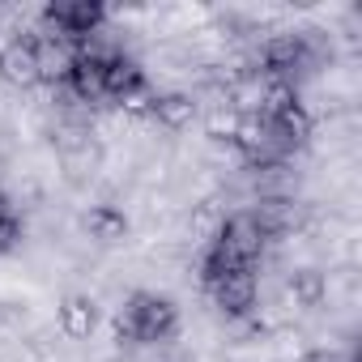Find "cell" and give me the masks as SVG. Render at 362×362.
<instances>
[{
    "label": "cell",
    "mask_w": 362,
    "mask_h": 362,
    "mask_svg": "<svg viewBox=\"0 0 362 362\" xmlns=\"http://www.w3.org/2000/svg\"><path fill=\"white\" fill-rule=\"evenodd\" d=\"M153 90L158 86H153L145 60H136L132 52H124L107 64V107H124V103H132L141 94H153Z\"/></svg>",
    "instance_id": "9c48e42d"
},
{
    "label": "cell",
    "mask_w": 362,
    "mask_h": 362,
    "mask_svg": "<svg viewBox=\"0 0 362 362\" xmlns=\"http://www.w3.org/2000/svg\"><path fill=\"white\" fill-rule=\"evenodd\" d=\"M201 290L205 298L214 303V311L230 324V320H243L256 311L260 303V269H247V264H222L214 273L201 277Z\"/></svg>",
    "instance_id": "7a4b0ae2"
},
{
    "label": "cell",
    "mask_w": 362,
    "mask_h": 362,
    "mask_svg": "<svg viewBox=\"0 0 362 362\" xmlns=\"http://www.w3.org/2000/svg\"><path fill=\"white\" fill-rule=\"evenodd\" d=\"M77 230L94 247H119L132 235V214L124 205H111V201H90L77 218Z\"/></svg>",
    "instance_id": "5b68a950"
},
{
    "label": "cell",
    "mask_w": 362,
    "mask_h": 362,
    "mask_svg": "<svg viewBox=\"0 0 362 362\" xmlns=\"http://www.w3.org/2000/svg\"><path fill=\"white\" fill-rule=\"evenodd\" d=\"M332 286H328V273L320 264H294L286 269V281H281V303L290 311H320L328 303Z\"/></svg>",
    "instance_id": "ba28073f"
},
{
    "label": "cell",
    "mask_w": 362,
    "mask_h": 362,
    "mask_svg": "<svg viewBox=\"0 0 362 362\" xmlns=\"http://www.w3.org/2000/svg\"><path fill=\"white\" fill-rule=\"evenodd\" d=\"M0 86H9L18 94L39 86V60H35V35L30 30L9 35L0 43Z\"/></svg>",
    "instance_id": "8992f818"
},
{
    "label": "cell",
    "mask_w": 362,
    "mask_h": 362,
    "mask_svg": "<svg viewBox=\"0 0 362 362\" xmlns=\"http://www.w3.org/2000/svg\"><path fill=\"white\" fill-rule=\"evenodd\" d=\"M35 60H39V86L60 90V86H69V77H73L81 52H77V43H69V39L35 35Z\"/></svg>",
    "instance_id": "30bf717a"
},
{
    "label": "cell",
    "mask_w": 362,
    "mask_h": 362,
    "mask_svg": "<svg viewBox=\"0 0 362 362\" xmlns=\"http://www.w3.org/2000/svg\"><path fill=\"white\" fill-rule=\"evenodd\" d=\"M226 264H247V269H260V260L273 252V243H269V235L260 230V222L252 218V209H230L226 218H222V230H218V239L209 243Z\"/></svg>",
    "instance_id": "277c9868"
},
{
    "label": "cell",
    "mask_w": 362,
    "mask_h": 362,
    "mask_svg": "<svg viewBox=\"0 0 362 362\" xmlns=\"http://www.w3.org/2000/svg\"><path fill=\"white\" fill-rule=\"evenodd\" d=\"M192 119H201V103H197L192 90L170 86V90H158V94H153L149 128H158V132H166V136H179L184 128H192Z\"/></svg>",
    "instance_id": "52a82bcc"
},
{
    "label": "cell",
    "mask_w": 362,
    "mask_h": 362,
    "mask_svg": "<svg viewBox=\"0 0 362 362\" xmlns=\"http://www.w3.org/2000/svg\"><path fill=\"white\" fill-rule=\"evenodd\" d=\"M56 324H60V332L69 341H90L98 332V298L86 294V290L64 294L60 307H56Z\"/></svg>",
    "instance_id": "8fae6325"
},
{
    "label": "cell",
    "mask_w": 362,
    "mask_h": 362,
    "mask_svg": "<svg viewBox=\"0 0 362 362\" xmlns=\"http://www.w3.org/2000/svg\"><path fill=\"white\" fill-rule=\"evenodd\" d=\"M103 26H111V9L103 0H52L35 13V30L30 35H56L69 43H81L90 35H98Z\"/></svg>",
    "instance_id": "3957f363"
},
{
    "label": "cell",
    "mask_w": 362,
    "mask_h": 362,
    "mask_svg": "<svg viewBox=\"0 0 362 362\" xmlns=\"http://www.w3.org/2000/svg\"><path fill=\"white\" fill-rule=\"evenodd\" d=\"M115 341L119 349L128 345H158V341H179L184 332V315L179 303L162 290H128L124 303L115 307Z\"/></svg>",
    "instance_id": "6da1fadb"
}]
</instances>
